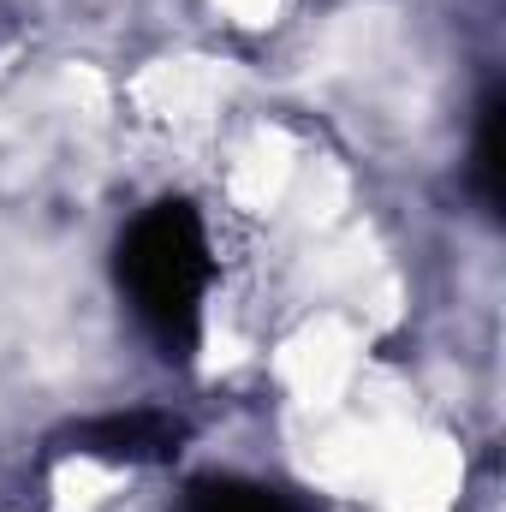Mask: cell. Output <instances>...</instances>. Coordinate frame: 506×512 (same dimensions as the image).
<instances>
[{
    "label": "cell",
    "instance_id": "1",
    "mask_svg": "<svg viewBox=\"0 0 506 512\" xmlns=\"http://www.w3.org/2000/svg\"><path fill=\"white\" fill-rule=\"evenodd\" d=\"M120 286L161 358H191L209 292V239L191 203H155L131 221L120 239Z\"/></svg>",
    "mask_w": 506,
    "mask_h": 512
},
{
    "label": "cell",
    "instance_id": "2",
    "mask_svg": "<svg viewBox=\"0 0 506 512\" xmlns=\"http://www.w3.org/2000/svg\"><path fill=\"white\" fill-rule=\"evenodd\" d=\"M179 441H185V423L167 417V411H120V417H102V423L78 429V453L114 459V465H155Z\"/></svg>",
    "mask_w": 506,
    "mask_h": 512
},
{
    "label": "cell",
    "instance_id": "3",
    "mask_svg": "<svg viewBox=\"0 0 506 512\" xmlns=\"http://www.w3.org/2000/svg\"><path fill=\"white\" fill-rule=\"evenodd\" d=\"M185 512H304V507H292L286 495H274V489H262V483L209 477V483H197V489H191Z\"/></svg>",
    "mask_w": 506,
    "mask_h": 512
},
{
    "label": "cell",
    "instance_id": "4",
    "mask_svg": "<svg viewBox=\"0 0 506 512\" xmlns=\"http://www.w3.org/2000/svg\"><path fill=\"white\" fill-rule=\"evenodd\" d=\"M501 90H489L483 96V120H477V161H471V185H477V197H483V209H501Z\"/></svg>",
    "mask_w": 506,
    "mask_h": 512
}]
</instances>
